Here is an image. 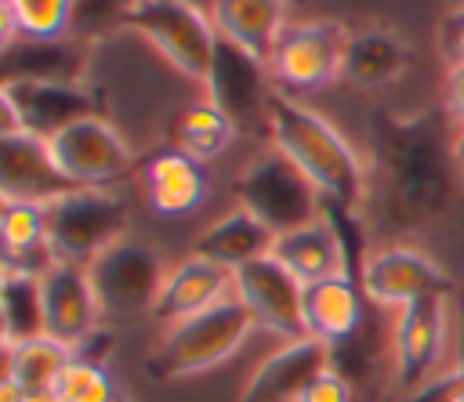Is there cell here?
Returning <instances> with one entry per match:
<instances>
[{
	"mask_svg": "<svg viewBox=\"0 0 464 402\" xmlns=\"http://www.w3.org/2000/svg\"><path fill=\"white\" fill-rule=\"evenodd\" d=\"M7 369L4 377H11L14 384H22L25 391H40V388H54L62 369L72 362V351L51 337H33L22 344H7Z\"/></svg>",
	"mask_w": 464,
	"mask_h": 402,
	"instance_id": "cell-28",
	"label": "cell"
},
{
	"mask_svg": "<svg viewBox=\"0 0 464 402\" xmlns=\"http://www.w3.org/2000/svg\"><path fill=\"white\" fill-rule=\"evenodd\" d=\"M239 134H243L239 123L207 94L178 105L167 120V145L181 148L185 156H192L199 163H210L221 152H228Z\"/></svg>",
	"mask_w": 464,
	"mask_h": 402,
	"instance_id": "cell-25",
	"label": "cell"
},
{
	"mask_svg": "<svg viewBox=\"0 0 464 402\" xmlns=\"http://www.w3.org/2000/svg\"><path fill=\"white\" fill-rule=\"evenodd\" d=\"M76 185L58 170L47 138L29 130H0V192L4 199L44 203L69 196Z\"/></svg>",
	"mask_w": 464,
	"mask_h": 402,
	"instance_id": "cell-16",
	"label": "cell"
},
{
	"mask_svg": "<svg viewBox=\"0 0 464 402\" xmlns=\"http://www.w3.org/2000/svg\"><path fill=\"white\" fill-rule=\"evenodd\" d=\"M442 109L450 112V120H453V123H464V65H453V69H446Z\"/></svg>",
	"mask_w": 464,
	"mask_h": 402,
	"instance_id": "cell-32",
	"label": "cell"
},
{
	"mask_svg": "<svg viewBox=\"0 0 464 402\" xmlns=\"http://www.w3.org/2000/svg\"><path fill=\"white\" fill-rule=\"evenodd\" d=\"M370 206L388 232L435 225L460 196L464 167L453 148L457 123L446 109L370 112Z\"/></svg>",
	"mask_w": 464,
	"mask_h": 402,
	"instance_id": "cell-1",
	"label": "cell"
},
{
	"mask_svg": "<svg viewBox=\"0 0 464 402\" xmlns=\"http://www.w3.org/2000/svg\"><path fill=\"white\" fill-rule=\"evenodd\" d=\"M40 286H44V333L76 355L98 333V319H102L87 264L54 261L40 275Z\"/></svg>",
	"mask_w": 464,
	"mask_h": 402,
	"instance_id": "cell-15",
	"label": "cell"
},
{
	"mask_svg": "<svg viewBox=\"0 0 464 402\" xmlns=\"http://www.w3.org/2000/svg\"><path fill=\"white\" fill-rule=\"evenodd\" d=\"M127 232V199L112 188H72L47 206V235L58 261L91 264Z\"/></svg>",
	"mask_w": 464,
	"mask_h": 402,
	"instance_id": "cell-7",
	"label": "cell"
},
{
	"mask_svg": "<svg viewBox=\"0 0 464 402\" xmlns=\"http://www.w3.org/2000/svg\"><path fill=\"white\" fill-rule=\"evenodd\" d=\"M413 69V43L392 25L352 29L344 51V83L359 91L395 87Z\"/></svg>",
	"mask_w": 464,
	"mask_h": 402,
	"instance_id": "cell-20",
	"label": "cell"
},
{
	"mask_svg": "<svg viewBox=\"0 0 464 402\" xmlns=\"http://www.w3.org/2000/svg\"><path fill=\"white\" fill-rule=\"evenodd\" d=\"M272 148L283 152L323 196V203H337L352 214H366L370 206V167L355 152V145L312 105L276 91L268 101L265 123Z\"/></svg>",
	"mask_w": 464,
	"mask_h": 402,
	"instance_id": "cell-2",
	"label": "cell"
},
{
	"mask_svg": "<svg viewBox=\"0 0 464 402\" xmlns=\"http://www.w3.org/2000/svg\"><path fill=\"white\" fill-rule=\"evenodd\" d=\"M225 297H232V272L188 254L181 264H174L167 272L149 319L170 330V326H178V322L221 304Z\"/></svg>",
	"mask_w": 464,
	"mask_h": 402,
	"instance_id": "cell-19",
	"label": "cell"
},
{
	"mask_svg": "<svg viewBox=\"0 0 464 402\" xmlns=\"http://www.w3.org/2000/svg\"><path fill=\"white\" fill-rule=\"evenodd\" d=\"M359 286L377 308H406L428 297H453L450 272L410 243H384L366 254Z\"/></svg>",
	"mask_w": 464,
	"mask_h": 402,
	"instance_id": "cell-12",
	"label": "cell"
},
{
	"mask_svg": "<svg viewBox=\"0 0 464 402\" xmlns=\"http://www.w3.org/2000/svg\"><path fill=\"white\" fill-rule=\"evenodd\" d=\"M120 29L138 36L170 72L199 83L203 91L221 36L210 11H203L196 0H127L120 11Z\"/></svg>",
	"mask_w": 464,
	"mask_h": 402,
	"instance_id": "cell-3",
	"label": "cell"
},
{
	"mask_svg": "<svg viewBox=\"0 0 464 402\" xmlns=\"http://www.w3.org/2000/svg\"><path fill=\"white\" fill-rule=\"evenodd\" d=\"M232 293L254 315L257 330L276 333L283 340L308 337L304 333V286L272 254L236 268Z\"/></svg>",
	"mask_w": 464,
	"mask_h": 402,
	"instance_id": "cell-13",
	"label": "cell"
},
{
	"mask_svg": "<svg viewBox=\"0 0 464 402\" xmlns=\"http://www.w3.org/2000/svg\"><path fill=\"white\" fill-rule=\"evenodd\" d=\"M203 94L210 101H218L239 123V130H246V127L268 123V101L276 94V80L268 72V62H257L254 54L218 40Z\"/></svg>",
	"mask_w": 464,
	"mask_h": 402,
	"instance_id": "cell-14",
	"label": "cell"
},
{
	"mask_svg": "<svg viewBox=\"0 0 464 402\" xmlns=\"http://www.w3.org/2000/svg\"><path fill=\"white\" fill-rule=\"evenodd\" d=\"M352 29L337 18H304L290 22L268 58L276 91H323L344 80V51Z\"/></svg>",
	"mask_w": 464,
	"mask_h": 402,
	"instance_id": "cell-6",
	"label": "cell"
},
{
	"mask_svg": "<svg viewBox=\"0 0 464 402\" xmlns=\"http://www.w3.org/2000/svg\"><path fill=\"white\" fill-rule=\"evenodd\" d=\"M257 330L254 315L232 297H225L221 304L170 326L163 333V340L145 355V373L156 384H170V380H188L199 373H210L214 366L228 362Z\"/></svg>",
	"mask_w": 464,
	"mask_h": 402,
	"instance_id": "cell-4",
	"label": "cell"
},
{
	"mask_svg": "<svg viewBox=\"0 0 464 402\" xmlns=\"http://www.w3.org/2000/svg\"><path fill=\"white\" fill-rule=\"evenodd\" d=\"M435 47L446 62V69L453 65H464V4L450 7L439 22V33H435Z\"/></svg>",
	"mask_w": 464,
	"mask_h": 402,
	"instance_id": "cell-30",
	"label": "cell"
},
{
	"mask_svg": "<svg viewBox=\"0 0 464 402\" xmlns=\"http://www.w3.org/2000/svg\"><path fill=\"white\" fill-rule=\"evenodd\" d=\"M58 170L76 188H112L134 170V148L105 116H83L47 138Z\"/></svg>",
	"mask_w": 464,
	"mask_h": 402,
	"instance_id": "cell-11",
	"label": "cell"
},
{
	"mask_svg": "<svg viewBox=\"0 0 464 402\" xmlns=\"http://www.w3.org/2000/svg\"><path fill=\"white\" fill-rule=\"evenodd\" d=\"M330 369V348L315 337L283 340L272 355H265L246 384L239 388L236 402H297L304 388Z\"/></svg>",
	"mask_w": 464,
	"mask_h": 402,
	"instance_id": "cell-17",
	"label": "cell"
},
{
	"mask_svg": "<svg viewBox=\"0 0 464 402\" xmlns=\"http://www.w3.org/2000/svg\"><path fill=\"white\" fill-rule=\"evenodd\" d=\"M272 257L301 282H319V279H330V275H355L348 268V254H344V243L337 235V228L326 221V214L297 232H286V235H276V246H272ZM359 279V275H355Z\"/></svg>",
	"mask_w": 464,
	"mask_h": 402,
	"instance_id": "cell-24",
	"label": "cell"
},
{
	"mask_svg": "<svg viewBox=\"0 0 464 402\" xmlns=\"http://www.w3.org/2000/svg\"><path fill=\"white\" fill-rule=\"evenodd\" d=\"M54 391H58V402H120L123 398L116 380L109 377L105 362L83 359V355H72V362L62 369Z\"/></svg>",
	"mask_w": 464,
	"mask_h": 402,
	"instance_id": "cell-29",
	"label": "cell"
},
{
	"mask_svg": "<svg viewBox=\"0 0 464 402\" xmlns=\"http://www.w3.org/2000/svg\"><path fill=\"white\" fill-rule=\"evenodd\" d=\"M214 29L225 43L268 62L286 22V0H210Z\"/></svg>",
	"mask_w": 464,
	"mask_h": 402,
	"instance_id": "cell-23",
	"label": "cell"
},
{
	"mask_svg": "<svg viewBox=\"0 0 464 402\" xmlns=\"http://www.w3.org/2000/svg\"><path fill=\"white\" fill-rule=\"evenodd\" d=\"M232 188H236L239 206L250 210L254 217H261L276 235L297 232L323 217L319 188L276 148L254 156Z\"/></svg>",
	"mask_w": 464,
	"mask_h": 402,
	"instance_id": "cell-5",
	"label": "cell"
},
{
	"mask_svg": "<svg viewBox=\"0 0 464 402\" xmlns=\"http://www.w3.org/2000/svg\"><path fill=\"white\" fill-rule=\"evenodd\" d=\"M0 130H29L40 138L94 116L98 94L87 80H51V76H4L0 83Z\"/></svg>",
	"mask_w": 464,
	"mask_h": 402,
	"instance_id": "cell-9",
	"label": "cell"
},
{
	"mask_svg": "<svg viewBox=\"0 0 464 402\" xmlns=\"http://www.w3.org/2000/svg\"><path fill=\"white\" fill-rule=\"evenodd\" d=\"M0 315H4V348L33 340V337H47L44 333V286H40V275L4 268Z\"/></svg>",
	"mask_w": 464,
	"mask_h": 402,
	"instance_id": "cell-27",
	"label": "cell"
},
{
	"mask_svg": "<svg viewBox=\"0 0 464 402\" xmlns=\"http://www.w3.org/2000/svg\"><path fill=\"white\" fill-rule=\"evenodd\" d=\"M453 148H457V159L464 167V123H457V134H453Z\"/></svg>",
	"mask_w": 464,
	"mask_h": 402,
	"instance_id": "cell-34",
	"label": "cell"
},
{
	"mask_svg": "<svg viewBox=\"0 0 464 402\" xmlns=\"http://www.w3.org/2000/svg\"><path fill=\"white\" fill-rule=\"evenodd\" d=\"M145 199L160 217H188L210 199L207 163L185 156L181 148H156L141 167Z\"/></svg>",
	"mask_w": 464,
	"mask_h": 402,
	"instance_id": "cell-18",
	"label": "cell"
},
{
	"mask_svg": "<svg viewBox=\"0 0 464 402\" xmlns=\"http://www.w3.org/2000/svg\"><path fill=\"white\" fill-rule=\"evenodd\" d=\"M297 402H359V395H355V388H352L341 373L326 369V373H319V377L304 388V395H301Z\"/></svg>",
	"mask_w": 464,
	"mask_h": 402,
	"instance_id": "cell-31",
	"label": "cell"
},
{
	"mask_svg": "<svg viewBox=\"0 0 464 402\" xmlns=\"http://www.w3.org/2000/svg\"><path fill=\"white\" fill-rule=\"evenodd\" d=\"M453 402H464V384H460V391H457V398Z\"/></svg>",
	"mask_w": 464,
	"mask_h": 402,
	"instance_id": "cell-35",
	"label": "cell"
},
{
	"mask_svg": "<svg viewBox=\"0 0 464 402\" xmlns=\"http://www.w3.org/2000/svg\"><path fill=\"white\" fill-rule=\"evenodd\" d=\"M366 293L348 272L304 286V333L326 348L348 340L366 322Z\"/></svg>",
	"mask_w": 464,
	"mask_h": 402,
	"instance_id": "cell-21",
	"label": "cell"
},
{
	"mask_svg": "<svg viewBox=\"0 0 464 402\" xmlns=\"http://www.w3.org/2000/svg\"><path fill=\"white\" fill-rule=\"evenodd\" d=\"M87 275H91L102 319H130V315L152 311L156 293L167 279V268L149 243L123 235L87 264Z\"/></svg>",
	"mask_w": 464,
	"mask_h": 402,
	"instance_id": "cell-8",
	"label": "cell"
},
{
	"mask_svg": "<svg viewBox=\"0 0 464 402\" xmlns=\"http://www.w3.org/2000/svg\"><path fill=\"white\" fill-rule=\"evenodd\" d=\"M80 0H0L4 47L11 43H62L72 36Z\"/></svg>",
	"mask_w": 464,
	"mask_h": 402,
	"instance_id": "cell-26",
	"label": "cell"
},
{
	"mask_svg": "<svg viewBox=\"0 0 464 402\" xmlns=\"http://www.w3.org/2000/svg\"><path fill=\"white\" fill-rule=\"evenodd\" d=\"M450 301L428 297L392 315V395L395 402L420 391L450 348Z\"/></svg>",
	"mask_w": 464,
	"mask_h": 402,
	"instance_id": "cell-10",
	"label": "cell"
},
{
	"mask_svg": "<svg viewBox=\"0 0 464 402\" xmlns=\"http://www.w3.org/2000/svg\"><path fill=\"white\" fill-rule=\"evenodd\" d=\"M0 402H25V388L14 384L11 377H4V384H0Z\"/></svg>",
	"mask_w": 464,
	"mask_h": 402,
	"instance_id": "cell-33",
	"label": "cell"
},
{
	"mask_svg": "<svg viewBox=\"0 0 464 402\" xmlns=\"http://www.w3.org/2000/svg\"><path fill=\"white\" fill-rule=\"evenodd\" d=\"M272 246H276V232L250 210L232 206L192 239V257H203L225 272H236L257 257H268Z\"/></svg>",
	"mask_w": 464,
	"mask_h": 402,
	"instance_id": "cell-22",
	"label": "cell"
}]
</instances>
